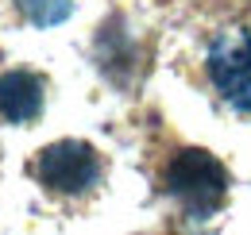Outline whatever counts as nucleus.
Instances as JSON below:
<instances>
[{"label":"nucleus","instance_id":"obj_4","mask_svg":"<svg viewBox=\"0 0 251 235\" xmlns=\"http://www.w3.org/2000/svg\"><path fill=\"white\" fill-rule=\"evenodd\" d=\"M47 85L35 70H8L0 73V116L8 123H31L43 112Z\"/></svg>","mask_w":251,"mask_h":235},{"label":"nucleus","instance_id":"obj_1","mask_svg":"<svg viewBox=\"0 0 251 235\" xmlns=\"http://www.w3.org/2000/svg\"><path fill=\"white\" fill-rule=\"evenodd\" d=\"M162 185L189 216H213L228 197V170L220 166L217 154L201 147H186L170 158Z\"/></svg>","mask_w":251,"mask_h":235},{"label":"nucleus","instance_id":"obj_3","mask_svg":"<svg viewBox=\"0 0 251 235\" xmlns=\"http://www.w3.org/2000/svg\"><path fill=\"white\" fill-rule=\"evenodd\" d=\"M205 70H209V81L220 93V100L251 116V27L217 35L205 54Z\"/></svg>","mask_w":251,"mask_h":235},{"label":"nucleus","instance_id":"obj_5","mask_svg":"<svg viewBox=\"0 0 251 235\" xmlns=\"http://www.w3.org/2000/svg\"><path fill=\"white\" fill-rule=\"evenodd\" d=\"M16 8L24 12V20H31L35 27H54L62 24L74 8V0H16Z\"/></svg>","mask_w":251,"mask_h":235},{"label":"nucleus","instance_id":"obj_2","mask_svg":"<svg viewBox=\"0 0 251 235\" xmlns=\"http://www.w3.org/2000/svg\"><path fill=\"white\" fill-rule=\"evenodd\" d=\"M31 170L50 193L81 197V193H89L100 181L104 162H100V154L85 139H58V143H50V147H43L35 154Z\"/></svg>","mask_w":251,"mask_h":235}]
</instances>
